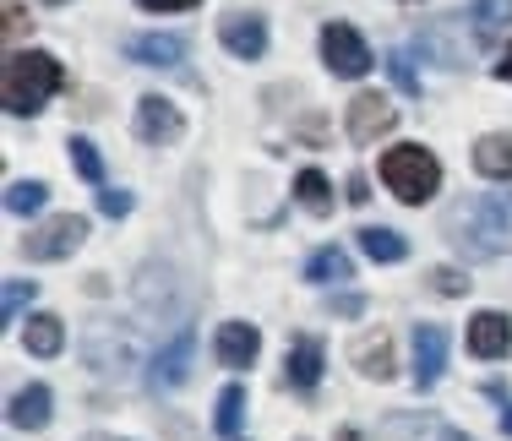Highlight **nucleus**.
I'll list each match as a JSON object with an SVG mask.
<instances>
[{
  "mask_svg": "<svg viewBox=\"0 0 512 441\" xmlns=\"http://www.w3.org/2000/svg\"><path fill=\"white\" fill-rule=\"evenodd\" d=\"M60 60L44 55V49H22V55H6L0 66V104L11 115H39L44 104L60 93Z\"/></svg>",
  "mask_w": 512,
  "mask_h": 441,
  "instance_id": "1",
  "label": "nucleus"
},
{
  "mask_svg": "<svg viewBox=\"0 0 512 441\" xmlns=\"http://www.w3.org/2000/svg\"><path fill=\"white\" fill-rule=\"evenodd\" d=\"M453 240L469 256H502V251H512L507 202H496V196H474V202H463L453 213Z\"/></svg>",
  "mask_w": 512,
  "mask_h": 441,
  "instance_id": "2",
  "label": "nucleus"
},
{
  "mask_svg": "<svg viewBox=\"0 0 512 441\" xmlns=\"http://www.w3.org/2000/svg\"><path fill=\"white\" fill-rule=\"evenodd\" d=\"M382 180H387V191H393L398 202L420 207L425 196H436V186H442V164H436L420 142H398V147L382 153Z\"/></svg>",
  "mask_w": 512,
  "mask_h": 441,
  "instance_id": "3",
  "label": "nucleus"
},
{
  "mask_svg": "<svg viewBox=\"0 0 512 441\" xmlns=\"http://www.w3.org/2000/svg\"><path fill=\"white\" fill-rule=\"evenodd\" d=\"M82 360H88L104 382H126V376H137V343H131V333L120 322H93L88 333H82Z\"/></svg>",
  "mask_w": 512,
  "mask_h": 441,
  "instance_id": "4",
  "label": "nucleus"
},
{
  "mask_svg": "<svg viewBox=\"0 0 512 441\" xmlns=\"http://www.w3.org/2000/svg\"><path fill=\"white\" fill-rule=\"evenodd\" d=\"M82 240H88V218L82 213H55L22 240V256H28V262H60V256H71Z\"/></svg>",
  "mask_w": 512,
  "mask_h": 441,
  "instance_id": "5",
  "label": "nucleus"
},
{
  "mask_svg": "<svg viewBox=\"0 0 512 441\" xmlns=\"http://www.w3.org/2000/svg\"><path fill=\"white\" fill-rule=\"evenodd\" d=\"M322 60H327L333 77H365V71L376 66L371 49H365V39L349 28V22H327V28H322Z\"/></svg>",
  "mask_w": 512,
  "mask_h": 441,
  "instance_id": "6",
  "label": "nucleus"
},
{
  "mask_svg": "<svg viewBox=\"0 0 512 441\" xmlns=\"http://www.w3.org/2000/svg\"><path fill=\"white\" fill-rule=\"evenodd\" d=\"M344 126H349V142H376L398 126V109L387 104V93H360L355 104H349Z\"/></svg>",
  "mask_w": 512,
  "mask_h": 441,
  "instance_id": "7",
  "label": "nucleus"
},
{
  "mask_svg": "<svg viewBox=\"0 0 512 441\" xmlns=\"http://www.w3.org/2000/svg\"><path fill=\"white\" fill-rule=\"evenodd\" d=\"M442 371H447V333L436 322H420L414 327V387L431 392L442 382Z\"/></svg>",
  "mask_w": 512,
  "mask_h": 441,
  "instance_id": "8",
  "label": "nucleus"
},
{
  "mask_svg": "<svg viewBox=\"0 0 512 441\" xmlns=\"http://www.w3.org/2000/svg\"><path fill=\"white\" fill-rule=\"evenodd\" d=\"M218 39H224L229 55L240 60H262L267 55V22L251 17V11H229L224 22H218Z\"/></svg>",
  "mask_w": 512,
  "mask_h": 441,
  "instance_id": "9",
  "label": "nucleus"
},
{
  "mask_svg": "<svg viewBox=\"0 0 512 441\" xmlns=\"http://www.w3.org/2000/svg\"><path fill=\"white\" fill-rule=\"evenodd\" d=\"M191 343H197V333H191V327H180L175 343H164V349H158V360H153V387L158 392L186 387V376H191Z\"/></svg>",
  "mask_w": 512,
  "mask_h": 441,
  "instance_id": "10",
  "label": "nucleus"
},
{
  "mask_svg": "<svg viewBox=\"0 0 512 441\" xmlns=\"http://www.w3.org/2000/svg\"><path fill=\"white\" fill-rule=\"evenodd\" d=\"M512 349V322L502 311H474L469 322V354H480V360H502Z\"/></svg>",
  "mask_w": 512,
  "mask_h": 441,
  "instance_id": "11",
  "label": "nucleus"
},
{
  "mask_svg": "<svg viewBox=\"0 0 512 441\" xmlns=\"http://www.w3.org/2000/svg\"><path fill=\"white\" fill-rule=\"evenodd\" d=\"M137 137L142 142H169V137H180V109L169 104L164 93H148L137 104Z\"/></svg>",
  "mask_w": 512,
  "mask_h": 441,
  "instance_id": "12",
  "label": "nucleus"
},
{
  "mask_svg": "<svg viewBox=\"0 0 512 441\" xmlns=\"http://www.w3.org/2000/svg\"><path fill=\"white\" fill-rule=\"evenodd\" d=\"M256 349H262V338H256L251 322H224V327L213 333V354H218L224 365H235V371L256 360Z\"/></svg>",
  "mask_w": 512,
  "mask_h": 441,
  "instance_id": "13",
  "label": "nucleus"
},
{
  "mask_svg": "<svg viewBox=\"0 0 512 441\" xmlns=\"http://www.w3.org/2000/svg\"><path fill=\"white\" fill-rule=\"evenodd\" d=\"M126 60H142V66H180V60H186V39H180V33H142V39L126 44Z\"/></svg>",
  "mask_w": 512,
  "mask_h": 441,
  "instance_id": "14",
  "label": "nucleus"
},
{
  "mask_svg": "<svg viewBox=\"0 0 512 441\" xmlns=\"http://www.w3.org/2000/svg\"><path fill=\"white\" fill-rule=\"evenodd\" d=\"M349 360L360 365V376H371V382H387V376H393V338L376 327V333H365L355 349H349Z\"/></svg>",
  "mask_w": 512,
  "mask_h": 441,
  "instance_id": "15",
  "label": "nucleus"
},
{
  "mask_svg": "<svg viewBox=\"0 0 512 441\" xmlns=\"http://www.w3.org/2000/svg\"><path fill=\"white\" fill-rule=\"evenodd\" d=\"M474 175L485 180H512V131H496V137L474 142Z\"/></svg>",
  "mask_w": 512,
  "mask_h": 441,
  "instance_id": "16",
  "label": "nucleus"
},
{
  "mask_svg": "<svg viewBox=\"0 0 512 441\" xmlns=\"http://www.w3.org/2000/svg\"><path fill=\"white\" fill-rule=\"evenodd\" d=\"M50 403H55V392L44 382L22 387L17 398H11V425H17V431H39V425H50Z\"/></svg>",
  "mask_w": 512,
  "mask_h": 441,
  "instance_id": "17",
  "label": "nucleus"
},
{
  "mask_svg": "<svg viewBox=\"0 0 512 441\" xmlns=\"http://www.w3.org/2000/svg\"><path fill=\"white\" fill-rule=\"evenodd\" d=\"M512 22V0H474L469 6V33L474 44H496Z\"/></svg>",
  "mask_w": 512,
  "mask_h": 441,
  "instance_id": "18",
  "label": "nucleus"
},
{
  "mask_svg": "<svg viewBox=\"0 0 512 441\" xmlns=\"http://www.w3.org/2000/svg\"><path fill=\"white\" fill-rule=\"evenodd\" d=\"M300 278H311V284H344V278H355V262H349L344 245H322L316 256H306Z\"/></svg>",
  "mask_w": 512,
  "mask_h": 441,
  "instance_id": "19",
  "label": "nucleus"
},
{
  "mask_svg": "<svg viewBox=\"0 0 512 441\" xmlns=\"http://www.w3.org/2000/svg\"><path fill=\"white\" fill-rule=\"evenodd\" d=\"M284 365H289V382H295L300 392H311L316 382H322V343H316V338H295Z\"/></svg>",
  "mask_w": 512,
  "mask_h": 441,
  "instance_id": "20",
  "label": "nucleus"
},
{
  "mask_svg": "<svg viewBox=\"0 0 512 441\" xmlns=\"http://www.w3.org/2000/svg\"><path fill=\"white\" fill-rule=\"evenodd\" d=\"M22 343H28V354H39V360H50V354H60V343H66V333H60V316L39 311L28 322V333H22Z\"/></svg>",
  "mask_w": 512,
  "mask_h": 441,
  "instance_id": "21",
  "label": "nucleus"
},
{
  "mask_svg": "<svg viewBox=\"0 0 512 441\" xmlns=\"http://www.w3.org/2000/svg\"><path fill=\"white\" fill-rule=\"evenodd\" d=\"M360 251L371 256V262H404L409 240L398 235V229H360Z\"/></svg>",
  "mask_w": 512,
  "mask_h": 441,
  "instance_id": "22",
  "label": "nucleus"
},
{
  "mask_svg": "<svg viewBox=\"0 0 512 441\" xmlns=\"http://www.w3.org/2000/svg\"><path fill=\"white\" fill-rule=\"evenodd\" d=\"M240 420H246V392H240L235 382H229L224 392H218V414H213V431L224 441L240 436Z\"/></svg>",
  "mask_w": 512,
  "mask_h": 441,
  "instance_id": "23",
  "label": "nucleus"
},
{
  "mask_svg": "<svg viewBox=\"0 0 512 441\" xmlns=\"http://www.w3.org/2000/svg\"><path fill=\"white\" fill-rule=\"evenodd\" d=\"M295 196L306 202V213H316V218H327V213H333V186H327V175H322V169H306V175L295 180Z\"/></svg>",
  "mask_w": 512,
  "mask_h": 441,
  "instance_id": "24",
  "label": "nucleus"
},
{
  "mask_svg": "<svg viewBox=\"0 0 512 441\" xmlns=\"http://www.w3.org/2000/svg\"><path fill=\"white\" fill-rule=\"evenodd\" d=\"M44 202H50V186H44V180H11V186H6V207H11V213H22V218L44 213Z\"/></svg>",
  "mask_w": 512,
  "mask_h": 441,
  "instance_id": "25",
  "label": "nucleus"
},
{
  "mask_svg": "<svg viewBox=\"0 0 512 441\" xmlns=\"http://www.w3.org/2000/svg\"><path fill=\"white\" fill-rule=\"evenodd\" d=\"M414 44H420L425 55H436V66H447V71H458V66H463V49H458V44H447L442 22H431V28H420V33H414Z\"/></svg>",
  "mask_w": 512,
  "mask_h": 441,
  "instance_id": "26",
  "label": "nucleus"
},
{
  "mask_svg": "<svg viewBox=\"0 0 512 441\" xmlns=\"http://www.w3.org/2000/svg\"><path fill=\"white\" fill-rule=\"evenodd\" d=\"M66 147H71V169H77L82 180H93V186H99V180H104V158H99V147H93L88 137H71Z\"/></svg>",
  "mask_w": 512,
  "mask_h": 441,
  "instance_id": "27",
  "label": "nucleus"
},
{
  "mask_svg": "<svg viewBox=\"0 0 512 441\" xmlns=\"http://www.w3.org/2000/svg\"><path fill=\"white\" fill-rule=\"evenodd\" d=\"M131 207H137V196H131V191H120V186H104L99 191V213L104 218H126Z\"/></svg>",
  "mask_w": 512,
  "mask_h": 441,
  "instance_id": "28",
  "label": "nucleus"
},
{
  "mask_svg": "<svg viewBox=\"0 0 512 441\" xmlns=\"http://www.w3.org/2000/svg\"><path fill=\"white\" fill-rule=\"evenodd\" d=\"M0 33H6V39H22V33H28V11H22V0H0Z\"/></svg>",
  "mask_w": 512,
  "mask_h": 441,
  "instance_id": "29",
  "label": "nucleus"
},
{
  "mask_svg": "<svg viewBox=\"0 0 512 441\" xmlns=\"http://www.w3.org/2000/svg\"><path fill=\"white\" fill-rule=\"evenodd\" d=\"M387 77L398 82V93H420V77H414V66H409V55H387Z\"/></svg>",
  "mask_w": 512,
  "mask_h": 441,
  "instance_id": "30",
  "label": "nucleus"
},
{
  "mask_svg": "<svg viewBox=\"0 0 512 441\" xmlns=\"http://www.w3.org/2000/svg\"><path fill=\"white\" fill-rule=\"evenodd\" d=\"M28 300H33V284H22V278H17V284H6V294H0V322H11Z\"/></svg>",
  "mask_w": 512,
  "mask_h": 441,
  "instance_id": "31",
  "label": "nucleus"
},
{
  "mask_svg": "<svg viewBox=\"0 0 512 441\" xmlns=\"http://www.w3.org/2000/svg\"><path fill=\"white\" fill-rule=\"evenodd\" d=\"M431 289H436V294H447V300H458V294L469 289V278H463L458 267H436V273H431Z\"/></svg>",
  "mask_w": 512,
  "mask_h": 441,
  "instance_id": "32",
  "label": "nucleus"
},
{
  "mask_svg": "<svg viewBox=\"0 0 512 441\" xmlns=\"http://www.w3.org/2000/svg\"><path fill=\"white\" fill-rule=\"evenodd\" d=\"M327 316H365V294H333Z\"/></svg>",
  "mask_w": 512,
  "mask_h": 441,
  "instance_id": "33",
  "label": "nucleus"
},
{
  "mask_svg": "<svg viewBox=\"0 0 512 441\" xmlns=\"http://www.w3.org/2000/svg\"><path fill=\"white\" fill-rule=\"evenodd\" d=\"M142 11H191L197 0H137Z\"/></svg>",
  "mask_w": 512,
  "mask_h": 441,
  "instance_id": "34",
  "label": "nucleus"
},
{
  "mask_svg": "<svg viewBox=\"0 0 512 441\" xmlns=\"http://www.w3.org/2000/svg\"><path fill=\"white\" fill-rule=\"evenodd\" d=\"M349 202H355V207L371 202V186H365V175H349Z\"/></svg>",
  "mask_w": 512,
  "mask_h": 441,
  "instance_id": "35",
  "label": "nucleus"
},
{
  "mask_svg": "<svg viewBox=\"0 0 512 441\" xmlns=\"http://www.w3.org/2000/svg\"><path fill=\"white\" fill-rule=\"evenodd\" d=\"M496 77H502V82H512V44H507V55L496 60Z\"/></svg>",
  "mask_w": 512,
  "mask_h": 441,
  "instance_id": "36",
  "label": "nucleus"
},
{
  "mask_svg": "<svg viewBox=\"0 0 512 441\" xmlns=\"http://www.w3.org/2000/svg\"><path fill=\"white\" fill-rule=\"evenodd\" d=\"M436 441H474V436H463V431H453V425H442V431H436Z\"/></svg>",
  "mask_w": 512,
  "mask_h": 441,
  "instance_id": "37",
  "label": "nucleus"
},
{
  "mask_svg": "<svg viewBox=\"0 0 512 441\" xmlns=\"http://www.w3.org/2000/svg\"><path fill=\"white\" fill-rule=\"evenodd\" d=\"M333 441H360V436L349 431V425H338V431H333Z\"/></svg>",
  "mask_w": 512,
  "mask_h": 441,
  "instance_id": "38",
  "label": "nucleus"
},
{
  "mask_svg": "<svg viewBox=\"0 0 512 441\" xmlns=\"http://www.w3.org/2000/svg\"><path fill=\"white\" fill-rule=\"evenodd\" d=\"M502 431L512 436V403H507V414H502Z\"/></svg>",
  "mask_w": 512,
  "mask_h": 441,
  "instance_id": "39",
  "label": "nucleus"
},
{
  "mask_svg": "<svg viewBox=\"0 0 512 441\" xmlns=\"http://www.w3.org/2000/svg\"><path fill=\"white\" fill-rule=\"evenodd\" d=\"M82 441H120V436H82Z\"/></svg>",
  "mask_w": 512,
  "mask_h": 441,
  "instance_id": "40",
  "label": "nucleus"
},
{
  "mask_svg": "<svg viewBox=\"0 0 512 441\" xmlns=\"http://www.w3.org/2000/svg\"><path fill=\"white\" fill-rule=\"evenodd\" d=\"M50 6H60V0H50Z\"/></svg>",
  "mask_w": 512,
  "mask_h": 441,
  "instance_id": "41",
  "label": "nucleus"
}]
</instances>
